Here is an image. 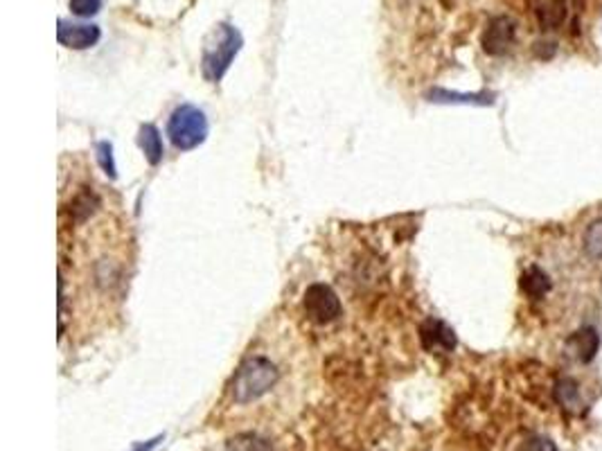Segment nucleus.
<instances>
[{"label": "nucleus", "mask_w": 602, "mask_h": 451, "mask_svg": "<svg viewBox=\"0 0 602 451\" xmlns=\"http://www.w3.org/2000/svg\"><path fill=\"white\" fill-rule=\"evenodd\" d=\"M158 440H161V438H156V440H149L147 445H138V447H135L133 451H152V449L156 447V445H158Z\"/></svg>", "instance_id": "nucleus-18"}, {"label": "nucleus", "mask_w": 602, "mask_h": 451, "mask_svg": "<svg viewBox=\"0 0 602 451\" xmlns=\"http://www.w3.org/2000/svg\"><path fill=\"white\" fill-rule=\"evenodd\" d=\"M517 451H558L553 440L544 438V436H533L526 443H521V447Z\"/></svg>", "instance_id": "nucleus-17"}, {"label": "nucleus", "mask_w": 602, "mask_h": 451, "mask_svg": "<svg viewBox=\"0 0 602 451\" xmlns=\"http://www.w3.org/2000/svg\"><path fill=\"white\" fill-rule=\"evenodd\" d=\"M167 136L179 150H194L208 136V120L197 106L183 104L172 113L170 124H167Z\"/></svg>", "instance_id": "nucleus-3"}, {"label": "nucleus", "mask_w": 602, "mask_h": 451, "mask_svg": "<svg viewBox=\"0 0 602 451\" xmlns=\"http://www.w3.org/2000/svg\"><path fill=\"white\" fill-rule=\"evenodd\" d=\"M521 291H524L528 299H544L550 291V278L546 276L539 267H530L528 271L521 276Z\"/></svg>", "instance_id": "nucleus-9"}, {"label": "nucleus", "mask_w": 602, "mask_h": 451, "mask_svg": "<svg viewBox=\"0 0 602 451\" xmlns=\"http://www.w3.org/2000/svg\"><path fill=\"white\" fill-rule=\"evenodd\" d=\"M226 451H273L269 440L260 438L255 434H242L235 436L231 443L226 445Z\"/></svg>", "instance_id": "nucleus-13"}, {"label": "nucleus", "mask_w": 602, "mask_h": 451, "mask_svg": "<svg viewBox=\"0 0 602 451\" xmlns=\"http://www.w3.org/2000/svg\"><path fill=\"white\" fill-rule=\"evenodd\" d=\"M138 142L140 150L144 152V158H147L152 165H158V162L163 161V141L161 133H158V129L153 127V124H144V127L140 129Z\"/></svg>", "instance_id": "nucleus-10"}, {"label": "nucleus", "mask_w": 602, "mask_h": 451, "mask_svg": "<svg viewBox=\"0 0 602 451\" xmlns=\"http://www.w3.org/2000/svg\"><path fill=\"white\" fill-rule=\"evenodd\" d=\"M280 381V368L264 355H251L244 364L237 368L231 384L232 402L244 404L258 402L260 397L271 393Z\"/></svg>", "instance_id": "nucleus-1"}, {"label": "nucleus", "mask_w": 602, "mask_h": 451, "mask_svg": "<svg viewBox=\"0 0 602 451\" xmlns=\"http://www.w3.org/2000/svg\"><path fill=\"white\" fill-rule=\"evenodd\" d=\"M102 0H70V12L74 16H93L100 12Z\"/></svg>", "instance_id": "nucleus-15"}, {"label": "nucleus", "mask_w": 602, "mask_h": 451, "mask_svg": "<svg viewBox=\"0 0 602 451\" xmlns=\"http://www.w3.org/2000/svg\"><path fill=\"white\" fill-rule=\"evenodd\" d=\"M242 44H244V39H242L240 30L232 27L231 23H219L214 27L210 39L205 41L203 59H201V68H203V75L208 82H219L226 75L232 59L242 50Z\"/></svg>", "instance_id": "nucleus-2"}, {"label": "nucleus", "mask_w": 602, "mask_h": 451, "mask_svg": "<svg viewBox=\"0 0 602 451\" xmlns=\"http://www.w3.org/2000/svg\"><path fill=\"white\" fill-rule=\"evenodd\" d=\"M585 253L591 260H602V220H596L594 224L585 230Z\"/></svg>", "instance_id": "nucleus-14"}, {"label": "nucleus", "mask_w": 602, "mask_h": 451, "mask_svg": "<svg viewBox=\"0 0 602 451\" xmlns=\"http://www.w3.org/2000/svg\"><path fill=\"white\" fill-rule=\"evenodd\" d=\"M568 350L573 352L577 361L582 364H589V361L596 359L600 350V337L594 328H582L568 338Z\"/></svg>", "instance_id": "nucleus-8"}, {"label": "nucleus", "mask_w": 602, "mask_h": 451, "mask_svg": "<svg viewBox=\"0 0 602 451\" xmlns=\"http://www.w3.org/2000/svg\"><path fill=\"white\" fill-rule=\"evenodd\" d=\"M302 309H305L310 320H314V323L319 325H328L340 316V300L332 287L323 285V282H316V285H311L310 289L305 291Z\"/></svg>", "instance_id": "nucleus-4"}, {"label": "nucleus", "mask_w": 602, "mask_h": 451, "mask_svg": "<svg viewBox=\"0 0 602 451\" xmlns=\"http://www.w3.org/2000/svg\"><path fill=\"white\" fill-rule=\"evenodd\" d=\"M419 341L427 352H451L456 348V334L442 320L427 319L419 325Z\"/></svg>", "instance_id": "nucleus-6"}, {"label": "nucleus", "mask_w": 602, "mask_h": 451, "mask_svg": "<svg viewBox=\"0 0 602 451\" xmlns=\"http://www.w3.org/2000/svg\"><path fill=\"white\" fill-rule=\"evenodd\" d=\"M555 399H558L559 407L567 408V411H580V388H577V384L573 379L558 381V386H555Z\"/></svg>", "instance_id": "nucleus-12"}, {"label": "nucleus", "mask_w": 602, "mask_h": 451, "mask_svg": "<svg viewBox=\"0 0 602 451\" xmlns=\"http://www.w3.org/2000/svg\"><path fill=\"white\" fill-rule=\"evenodd\" d=\"M102 32L97 25H73L68 21H59L57 27V39L59 44L66 45V48L73 50H86L93 48V45L100 41Z\"/></svg>", "instance_id": "nucleus-7"}, {"label": "nucleus", "mask_w": 602, "mask_h": 451, "mask_svg": "<svg viewBox=\"0 0 602 451\" xmlns=\"http://www.w3.org/2000/svg\"><path fill=\"white\" fill-rule=\"evenodd\" d=\"M517 23L510 16H494L483 32V50L492 57H501L515 45Z\"/></svg>", "instance_id": "nucleus-5"}, {"label": "nucleus", "mask_w": 602, "mask_h": 451, "mask_svg": "<svg viewBox=\"0 0 602 451\" xmlns=\"http://www.w3.org/2000/svg\"><path fill=\"white\" fill-rule=\"evenodd\" d=\"M97 161H100L102 170L109 176H115V162H113V147L109 142H100L97 145Z\"/></svg>", "instance_id": "nucleus-16"}, {"label": "nucleus", "mask_w": 602, "mask_h": 451, "mask_svg": "<svg viewBox=\"0 0 602 451\" xmlns=\"http://www.w3.org/2000/svg\"><path fill=\"white\" fill-rule=\"evenodd\" d=\"M537 14H539V23L544 30H558L567 18V3L564 0H548L544 7L537 9Z\"/></svg>", "instance_id": "nucleus-11"}]
</instances>
